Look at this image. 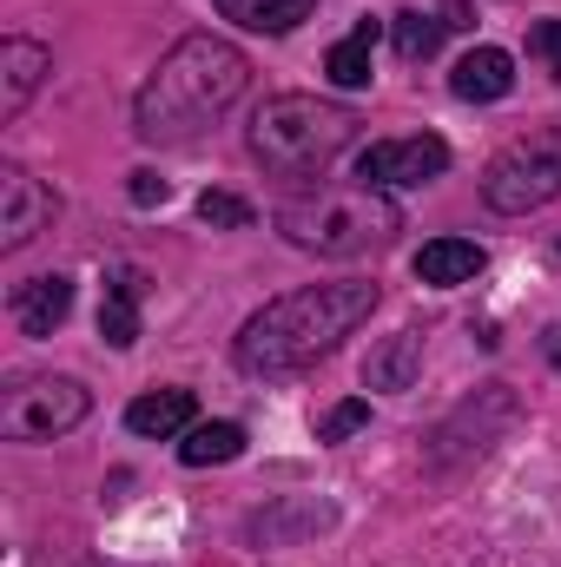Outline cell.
Here are the masks:
<instances>
[{
    "instance_id": "5",
    "label": "cell",
    "mask_w": 561,
    "mask_h": 567,
    "mask_svg": "<svg viewBox=\"0 0 561 567\" xmlns=\"http://www.w3.org/2000/svg\"><path fill=\"white\" fill-rule=\"evenodd\" d=\"M561 198V133H529L502 145L482 172V205L502 218H529Z\"/></svg>"
},
{
    "instance_id": "7",
    "label": "cell",
    "mask_w": 561,
    "mask_h": 567,
    "mask_svg": "<svg viewBox=\"0 0 561 567\" xmlns=\"http://www.w3.org/2000/svg\"><path fill=\"white\" fill-rule=\"evenodd\" d=\"M449 172V145L436 133L417 140H377L357 152V185H377V192H397V185H429Z\"/></svg>"
},
{
    "instance_id": "9",
    "label": "cell",
    "mask_w": 561,
    "mask_h": 567,
    "mask_svg": "<svg viewBox=\"0 0 561 567\" xmlns=\"http://www.w3.org/2000/svg\"><path fill=\"white\" fill-rule=\"evenodd\" d=\"M47 73H53V53L27 33H7L0 40V120H20L27 100L47 86Z\"/></svg>"
},
{
    "instance_id": "1",
    "label": "cell",
    "mask_w": 561,
    "mask_h": 567,
    "mask_svg": "<svg viewBox=\"0 0 561 567\" xmlns=\"http://www.w3.org/2000/svg\"><path fill=\"white\" fill-rule=\"evenodd\" d=\"M252 86V60L218 33H185L140 86L133 133L145 145H192L205 140Z\"/></svg>"
},
{
    "instance_id": "10",
    "label": "cell",
    "mask_w": 561,
    "mask_h": 567,
    "mask_svg": "<svg viewBox=\"0 0 561 567\" xmlns=\"http://www.w3.org/2000/svg\"><path fill=\"white\" fill-rule=\"evenodd\" d=\"M140 303H145V271L140 265H106V297H100V337L113 350L140 343Z\"/></svg>"
},
{
    "instance_id": "12",
    "label": "cell",
    "mask_w": 561,
    "mask_h": 567,
    "mask_svg": "<svg viewBox=\"0 0 561 567\" xmlns=\"http://www.w3.org/2000/svg\"><path fill=\"white\" fill-rule=\"evenodd\" d=\"M509 86H516V60H509L502 47H476V53H462V60H456V73H449V93H456V100H469V106L509 100Z\"/></svg>"
},
{
    "instance_id": "20",
    "label": "cell",
    "mask_w": 561,
    "mask_h": 567,
    "mask_svg": "<svg viewBox=\"0 0 561 567\" xmlns=\"http://www.w3.org/2000/svg\"><path fill=\"white\" fill-rule=\"evenodd\" d=\"M198 218H205L212 231H245V225H252L258 212H252V205H245L238 192H198Z\"/></svg>"
},
{
    "instance_id": "22",
    "label": "cell",
    "mask_w": 561,
    "mask_h": 567,
    "mask_svg": "<svg viewBox=\"0 0 561 567\" xmlns=\"http://www.w3.org/2000/svg\"><path fill=\"white\" fill-rule=\"evenodd\" d=\"M529 53L561 80V20H536V27H529Z\"/></svg>"
},
{
    "instance_id": "14",
    "label": "cell",
    "mask_w": 561,
    "mask_h": 567,
    "mask_svg": "<svg viewBox=\"0 0 561 567\" xmlns=\"http://www.w3.org/2000/svg\"><path fill=\"white\" fill-rule=\"evenodd\" d=\"M482 265H489V251H482V245H469V238H436V245H422V251H417V278L436 284V290L476 284V278H482Z\"/></svg>"
},
{
    "instance_id": "2",
    "label": "cell",
    "mask_w": 561,
    "mask_h": 567,
    "mask_svg": "<svg viewBox=\"0 0 561 567\" xmlns=\"http://www.w3.org/2000/svg\"><path fill=\"white\" fill-rule=\"evenodd\" d=\"M377 310V284L344 278V284H304L284 290L265 310L245 317V330L232 337V363L245 377H297L317 357H330L344 337H357V323H370Z\"/></svg>"
},
{
    "instance_id": "4",
    "label": "cell",
    "mask_w": 561,
    "mask_h": 567,
    "mask_svg": "<svg viewBox=\"0 0 561 567\" xmlns=\"http://www.w3.org/2000/svg\"><path fill=\"white\" fill-rule=\"evenodd\" d=\"M357 140V113L344 100H317V93H278L252 113V152L265 172L304 178L324 172L344 145Z\"/></svg>"
},
{
    "instance_id": "19",
    "label": "cell",
    "mask_w": 561,
    "mask_h": 567,
    "mask_svg": "<svg viewBox=\"0 0 561 567\" xmlns=\"http://www.w3.org/2000/svg\"><path fill=\"white\" fill-rule=\"evenodd\" d=\"M245 455V429L238 423H192L178 442V462L185 468H218V462H238Z\"/></svg>"
},
{
    "instance_id": "6",
    "label": "cell",
    "mask_w": 561,
    "mask_h": 567,
    "mask_svg": "<svg viewBox=\"0 0 561 567\" xmlns=\"http://www.w3.org/2000/svg\"><path fill=\"white\" fill-rule=\"evenodd\" d=\"M93 396L80 377H13L0 390V435L7 442H53L86 423Z\"/></svg>"
},
{
    "instance_id": "3",
    "label": "cell",
    "mask_w": 561,
    "mask_h": 567,
    "mask_svg": "<svg viewBox=\"0 0 561 567\" xmlns=\"http://www.w3.org/2000/svg\"><path fill=\"white\" fill-rule=\"evenodd\" d=\"M278 231L317 258H364V251L397 245L404 205L377 185H337V192H310V198L278 205Z\"/></svg>"
},
{
    "instance_id": "23",
    "label": "cell",
    "mask_w": 561,
    "mask_h": 567,
    "mask_svg": "<svg viewBox=\"0 0 561 567\" xmlns=\"http://www.w3.org/2000/svg\"><path fill=\"white\" fill-rule=\"evenodd\" d=\"M133 205H165V178L159 172H133Z\"/></svg>"
},
{
    "instance_id": "17",
    "label": "cell",
    "mask_w": 561,
    "mask_h": 567,
    "mask_svg": "<svg viewBox=\"0 0 561 567\" xmlns=\"http://www.w3.org/2000/svg\"><path fill=\"white\" fill-rule=\"evenodd\" d=\"M449 33H456V27H449L442 13H422V7H404V13H390V47H397V60H404V66H417V60H436Z\"/></svg>"
},
{
    "instance_id": "21",
    "label": "cell",
    "mask_w": 561,
    "mask_h": 567,
    "mask_svg": "<svg viewBox=\"0 0 561 567\" xmlns=\"http://www.w3.org/2000/svg\"><path fill=\"white\" fill-rule=\"evenodd\" d=\"M364 423H370V403H357V396H350V403H337V410L317 423V442H344V435H357Z\"/></svg>"
},
{
    "instance_id": "24",
    "label": "cell",
    "mask_w": 561,
    "mask_h": 567,
    "mask_svg": "<svg viewBox=\"0 0 561 567\" xmlns=\"http://www.w3.org/2000/svg\"><path fill=\"white\" fill-rule=\"evenodd\" d=\"M542 350H549V363L561 370V323H549V330H542Z\"/></svg>"
},
{
    "instance_id": "15",
    "label": "cell",
    "mask_w": 561,
    "mask_h": 567,
    "mask_svg": "<svg viewBox=\"0 0 561 567\" xmlns=\"http://www.w3.org/2000/svg\"><path fill=\"white\" fill-rule=\"evenodd\" d=\"M126 429L145 435V442H172V435H185V429H192V390H145V396H133Z\"/></svg>"
},
{
    "instance_id": "18",
    "label": "cell",
    "mask_w": 561,
    "mask_h": 567,
    "mask_svg": "<svg viewBox=\"0 0 561 567\" xmlns=\"http://www.w3.org/2000/svg\"><path fill=\"white\" fill-rule=\"evenodd\" d=\"M225 20H238L245 33H290V27H304L310 20V7L317 0H212Z\"/></svg>"
},
{
    "instance_id": "8",
    "label": "cell",
    "mask_w": 561,
    "mask_h": 567,
    "mask_svg": "<svg viewBox=\"0 0 561 567\" xmlns=\"http://www.w3.org/2000/svg\"><path fill=\"white\" fill-rule=\"evenodd\" d=\"M60 218V192H47L27 165H0V251H27Z\"/></svg>"
},
{
    "instance_id": "16",
    "label": "cell",
    "mask_w": 561,
    "mask_h": 567,
    "mask_svg": "<svg viewBox=\"0 0 561 567\" xmlns=\"http://www.w3.org/2000/svg\"><path fill=\"white\" fill-rule=\"evenodd\" d=\"M417 370H422V330H397V337H384V343L370 350L364 383H370V390H410Z\"/></svg>"
},
{
    "instance_id": "11",
    "label": "cell",
    "mask_w": 561,
    "mask_h": 567,
    "mask_svg": "<svg viewBox=\"0 0 561 567\" xmlns=\"http://www.w3.org/2000/svg\"><path fill=\"white\" fill-rule=\"evenodd\" d=\"M67 317H73V278L47 271V278H27L13 290V323H20L27 337H53Z\"/></svg>"
},
{
    "instance_id": "13",
    "label": "cell",
    "mask_w": 561,
    "mask_h": 567,
    "mask_svg": "<svg viewBox=\"0 0 561 567\" xmlns=\"http://www.w3.org/2000/svg\"><path fill=\"white\" fill-rule=\"evenodd\" d=\"M384 27H390V20H357V27H350V33L324 53V80H330V86H344V93L370 86V53H377Z\"/></svg>"
}]
</instances>
